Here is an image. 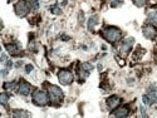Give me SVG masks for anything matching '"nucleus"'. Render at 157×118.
Instances as JSON below:
<instances>
[{"mask_svg":"<svg viewBox=\"0 0 157 118\" xmlns=\"http://www.w3.org/2000/svg\"><path fill=\"white\" fill-rule=\"evenodd\" d=\"M6 103H8V96L5 93H3L2 94V104H4V106H5Z\"/></svg>","mask_w":157,"mask_h":118,"instance_id":"aec40b11","label":"nucleus"},{"mask_svg":"<svg viewBox=\"0 0 157 118\" xmlns=\"http://www.w3.org/2000/svg\"><path fill=\"white\" fill-rule=\"evenodd\" d=\"M28 11H29V8H28V5H27V3L25 2H19V3H17V5H15V13H17V15L18 17H25L28 14Z\"/></svg>","mask_w":157,"mask_h":118,"instance_id":"39448f33","label":"nucleus"},{"mask_svg":"<svg viewBox=\"0 0 157 118\" xmlns=\"http://www.w3.org/2000/svg\"><path fill=\"white\" fill-rule=\"evenodd\" d=\"M11 65H13V64H11V62H10V60H8V62H6V68H8V69H9V68H11Z\"/></svg>","mask_w":157,"mask_h":118,"instance_id":"393cba45","label":"nucleus"},{"mask_svg":"<svg viewBox=\"0 0 157 118\" xmlns=\"http://www.w3.org/2000/svg\"><path fill=\"white\" fill-rule=\"evenodd\" d=\"M49 94H50L52 101H56V102H59L63 98V92L57 86H50L49 87Z\"/></svg>","mask_w":157,"mask_h":118,"instance_id":"20e7f679","label":"nucleus"},{"mask_svg":"<svg viewBox=\"0 0 157 118\" xmlns=\"http://www.w3.org/2000/svg\"><path fill=\"white\" fill-rule=\"evenodd\" d=\"M120 103H121V99H120L118 97H116V96H112V97H109V98L107 99V106H108L111 109H114Z\"/></svg>","mask_w":157,"mask_h":118,"instance_id":"1a4fd4ad","label":"nucleus"},{"mask_svg":"<svg viewBox=\"0 0 157 118\" xmlns=\"http://www.w3.org/2000/svg\"><path fill=\"white\" fill-rule=\"evenodd\" d=\"M50 11L53 13V14H60V9H59V6H58V5H54L53 8L50 9Z\"/></svg>","mask_w":157,"mask_h":118,"instance_id":"f3484780","label":"nucleus"},{"mask_svg":"<svg viewBox=\"0 0 157 118\" xmlns=\"http://www.w3.org/2000/svg\"><path fill=\"white\" fill-rule=\"evenodd\" d=\"M83 18H84V17H83V13H81V14H79V21H81V23L83 21Z\"/></svg>","mask_w":157,"mask_h":118,"instance_id":"a878e982","label":"nucleus"},{"mask_svg":"<svg viewBox=\"0 0 157 118\" xmlns=\"http://www.w3.org/2000/svg\"><path fill=\"white\" fill-rule=\"evenodd\" d=\"M33 101L38 106H45L48 103V96L43 90H35L33 93Z\"/></svg>","mask_w":157,"mask_h":118,"instance_id":"f03ea898","label":"nucleus"},{"mask_svg":"<svg viewBox=\"0 0 157 118\" xmlns=\"http://www.w3.org/2000/svg\"><path fill=\"white\" fill-rule=\"evenodd\" d=\"M156 29L152 27V25H146L143 27V35H145L147 39H153L156 36Z\"/></svg>","mask_w":157,"mask_h":118,"instance_id":"6e6552de","label":"nucleus"},{"mask_svg":"<svg viewBox=\"0 0 157 118\" xmlns=\"http://www.w3.org/2000/svg\"><path fill=\"white\" fill-rule=\"evenodd\" d=\"M58 79H59V82L62 84L68 86V84H71L73 82L74 77H73L72 72H69V70H60L59 74H58Z\"/></svg>","mask_w":157,"mask_h":118,"instance_id":"7ed1b4c3","label":"nucleus"},{"mask_svg":"<svg viewBox=\"0 0 157 118\" xmlns=\"http://www.w3.org/2000/svg\"><path fill=\"white\" fill-rule=\"evenodd\" d=\"M18 90H19V93L21 96H28L32 92V86L29 83H27V82H21L19 84V87H18Z\"/></svg>","mask_w":157,"mask_h":118,"instance_id":"0eeeda50","label":"nucleus"},{"mask_svg":"<svg viewBox=\"0 0 157 118\" xmlns=\"http://www.w3.org/2000/svg\"><path fill=\"white\" fill-rule=\"evenodd\" d=\"M98 24V15H92L88 20V30L89 32H93L94 27Z\"/></svg>","mask_w":157,"mask_h":118,"instance_id":"9b49d317","label":"nucleus"},{"mask_svg":"<svg viewBox=\"0 0 157 118\" xmlns=\"http://www.w3.org/2000/svg\"><path fill=\"white\" fill-rule=\"evenodd\" d=\"M108 2L111 3L112 6H117V5H118V0H108Z\"/></svg>","mask_w":157,"mask_h":118,"instance_id":"4be33fe9","label":"nucleus"},{"mask_svg":"<svg viewBox=\"0 0 157 118\" xmlns=\"http://www.w3.org/2000/svg\"><path fill=\"white\" fill-rule=\"evenodd\" d=\"M15 87V82H11V83H5V86H4V88L5 89H13Z\"/></svg>","mask_w":157,"mask_h":118,"instance_id":"6ab92c4d","label":"nucleus"},{"mask_svg":"<svg viewBox=\"0 0 157 118\" xmlns=\"http://www.w3.org/2000/svg\"><path fill=\"white\" fill-rule=\"evenodd\" d=\"M148 20L151 23L157 24V10H153V11H150L148 13Z\"/></svg>","mask_w":157,"mask_h":118,"instance_id":"4468645a","label":"nucleus"},{"mask_svg":"<svg viewBox=\"0 0 157 118\" xmlns=\"http://www.w3.org/2000/svg\"><path fill=\"white\" fill-rule=\"evenodd\" d=\"M33 69H34V67H33L32 64H28L27 67H25V72H27V73H30V72H32Z\"/></svg>","mask_w":157,"mask_h":118,"instance_id":"412c9836","label":"nucleus"},{"mask_svg":"<svg viewBox=\"0 0 157 118\" xmlns=\"http://www.w3.org/2000/svg\"><path fill=\"white\" fill-rule=\"evenodd\" d=\"M104 38H106L108 42L114 43V42H117V40H120L121 39V32H120V29L113 28V27L107 28L106 32H104Z\"/></svg>","mask_w":157,"mask_h":118,"instance_id":"f257e3e1","label":"nucleus"},{"mask_svg":"<svg viewBox=\"0 0 157 118\" xmlns=\"http://www.w3.org/2000/svg\"><path fill=\"white\" fill-rule=\"evenodd\" d=\"M5 48H6V50L9 51L10 54H13V55H17V54H19L20 53V48L17 45V44H6L5 45Z\"/></svg>","mask_w":157,"mask_h":118,"instance_id":"9d476101","label":"nucleus"},{"mask_svg":"<svg viewBox=\"0 0 157 118\" xmlns=\"http://www.w3.org/2000/svg\"><path fill=\"white\" fill-rule=\"evenodd\" d=\"M133 42H135V39H133V38H127L126 40L122 43V45H121V48H120V51L122 53V55H126L128 51L131 50Z\"/></svg>","mask_w":157,"mask_h":118,"instance_id":"423d86ee","label":"nucleus"},{"mask_svg":"<svg viewBox=\"0 0 157 118\" xmlns=\"http://www.w3.org/2000/svg\"><path fill=\"white\" fill-rule=\"evenodd\" d=\"M133 3L137 5V6H143L146 3V0H133Z\"/></svg>","mask_w":157,"mask_h":118,"instance_id":"a211bd4d","label":"nucleus"},{"mask_svg":"<svg viewBox=\"0 0 157 118\" xmlns=\"http://www.w3.org/2000/svg\"><path fill=\"white\" fill-rule=\"evenodd\" d=\"M5 62H6V54L3 53V54H2V63H5Z\"/></svg>","mask_w":157,"mask_h":118,"instance_id":"b1692460","label":"nucleus"},{"mask_svg":"<svg viewBox=\"0 0 157 118\" xmlns=\"http://www.w3.org/2000/svg\"><path fill=\"white\" fill-rule=\"evenodd\" d=\"M81 69H83L86 73H90V72H92L93 70V65L92 64H89V63H83L82 65H81Z\"/></svg>","mask_w":157,"mask_h":118,"instance_id":"ddd939ff","label":"nucleus"},{"mask_svg":"<svg viewBox=\"0 0 157 118\" xmlns=\"http://www.w3.org/2000/svg\"><path fill=\"white\" fill-rule=\"evenodd\" d=\"M14 116L15 117H29L30 114L27 113V112H23V111H15L14 112Z\"/></svg>","mask_w":157,"mask_h":118,"instance_id":"dca6fc26","label":"nucleus"},{"mask_svg":"<svg viewBox=\"0 0 157 118\" xmlns=\"http://www.w3.org/2000/svg\"><path fill=\"white\" fill-rule=\"evenodd\" d=\"M141 114H142L143 117H147V114H146V109L143 108V107H141Z\"/></svg>","mask_w":157,"mask_h":118,"instance_id":"5701e85b","label":"nucleus"},{"mask_svg":"<svg viewBox=\"0 0 157 118\" xmlns=\"http://www.w3.org/2000/svg\"><path fill=\"white\" fill-rule=\"evenodd\" d=\"M27 2H28V4L30 5V8H32V9H34V10H36V9H38V6H39L38 0H27Z\"/></svg>","mask_w":157,"mask_h":118,"instance_id":"2eb2a0df","label":"nucleus"},{"mask_svg":"<svg viewBox=\"0 0 157 118\" xmlns=\"http://www.w3.org/2000/svg\"><path fill=\"white\" fill-rule=\"evenodd\" d=\"M127 114H128V109L127 108H120V109H117L113 113V116H116V117H126Z\"/></svg>","mask_w":157,"mask_h":118,"instance_id":"f8f14e48","label":"nucleus"}]
</instances>
